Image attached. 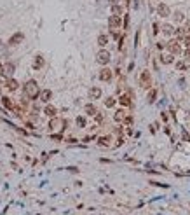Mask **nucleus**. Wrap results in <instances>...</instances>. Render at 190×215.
I'll list each match as a JSON object with an SVG mask.
<instances>
[{"label": "nucleus", "instance_id": "4468645a", "mask_svg": "<svg viewBox=\"0 0 190 215\" xmlns=\"http://www.w3.org/2000/svg\"><path fill=\"white\" fill-rule=\"evenodd\" d=\"M161 30H162V33H164L166 37H175V26H173V25H168V23H166V25L161 26Z\"/></svg>", "mask_w": 190, "mask_h": 215}, {"label": "nucleus", "instance_id": "393cba45", "mask_svg": "<svg viewBox=\"0 0 190 215\" xmlns=\"http://www.w3.org/2000/svg\"><path fill=\"white\" fill-rule=\"evenodd\" d=\"M110 137L108 135H105V137H100L98 138V145H101V147H106V145H110Z\"/></svg>", "mask_w": 190, "mask_h": 215}, {"label": "nucleus", "instance_id": "cd10ccee", "mask_svg": "<svg viewBox=\"0 0 190 215\" xmlns=\"http://www.w3.org/2000/svg\"><path fill=\"white\" fill-rule=\"evenodd\" d=\"M185 35H187V33H185V30H183V28H175V37H178L176 40H182Z\"/></svg>", "mask_w": 190, "mask_h": 215}, {"label": "nucleus", "instance_id": "37998d69", "mask_svg": "<svg viewBox=\"0 0 190 215\" xmlns=\"http://www.w3.org/2000/svg\"><path fill=\"white\" fill-rule=\"evenodd\" d=\"M98 2H101V4H103V2H110V0H98Z\"/></svg>", "mask_w": 190, "mask_h": 215}, {"label": "nucleus", "instance_id": "dca6fc26", "mask_svg": "<svg viewBox=\"0 0 190 215\" xmlns=\"http://www.w3.org/2000/svg\"><path fill=\"white\" fill-rule=\"evenodd\" d=\"M119 103H120L122 107H133V98L126 93V95H122V96L119 98Z\"/></svg>", "mask_w": 190, "mask_h": 215}, {"label": "nucleus", "instance_id": "5701e85b", "mask_svg": "<svg viewBox=\"0 0 190 215\" xmlns=\"http://www.w3.org/2000/svg\"><path fill=\"white\" fill-rule=\"evenodd\" d=\"M173 61H175L173 54H162V56H161V63H162V65H171Z\"/></svg>", "mask_w": 190, "mask_h": 215}, {"label": "nucleus", "instance_id": "412c9836", "mask_svg": "<svg viewBox=\"0 0 190 215\" xmlns=\"http://www.w3.org/2000/svg\"><path fill=\"white\" fill-rule=\"evenodd\" d=\"M155 98H157V89H155V88H150V89H148V95H147V102H148V103H154Z\"/></svg>", "mask_w": 190, "mask_h": 215}, {"label": "nucleus", "instance_id": "473e14b6", "mask_svg": "<svg viewBox=\"0 0 190 215\" xmlns=\"http://www.w3.org/2000/svg\"><path fill=\"white\" fill-rule=\"evenodd\" d=\"M183 58H185V61H190V47H187V49H185Z\"/></svg>", "mask_w": 190, "mask_h": 215}, {"label": "nucleus", "instance_id": "b1692460", "mask_svg": "<svg viewBox=\"0 0 190 215\" xmlns=\"http://www.w3.org/2000/svg\"><path fill=\"white\" fill-rule=\"evenodd\" d=\"M0 100H2V105H3L5 109H9V110H12V109H14V103L10 102V98H9V96H2Z\"/></svg>", "mask_w": 190, "mask_h": 215}, {"label": "nucleus", "instance_id": "58836bf2", "mask_svg": "<svg viewBox=\"0 0 190 215\" xmlns=\"http://www.w3.org/2000/svg\"><path fill=\"white\" fill-rule=\"evenodd\" d=\"M115 133H117V135H122V128H120V126H117V128H115Z\"/></svg>", "mask_w": 190, "mask_h": 215}, {"label": "nucleus", "instance_id": "9d476101", "mask_svg": "<svg viewBox=\"0 0 190 215\" xmlns=\"http://www.w3.org/2000/svg\"><path fill=\"white\" fill-rule=\"evenodd\" d=\"M44 65H45V60H44V56H42V54H37V56L33 58V63H31L33 70H42V68H44Z\"/></svg>", "mask_w": 190, "mask_h": 215}, {"label": "nucleus", "instance_id": "aec40b11", "mask_svg": "<svg viewBox=\"0 0 190 215\" xmlns=\"http://www.w3.org/2000/svg\"><path fill=\"white\" fill-rule=\"evenodd\" d=\"M12 74H14V63H10V61H9V63H5V65H3V75L10 77Z\"/></svg>", "mask_w": 190, "mask_h": 215}, {"label": "nucleus", "instance_id": "e433bc0d", "mask_svg": "<svg viewBox=\"0 0 190 215\" xmlns=\"http://www.w3.org/2000/svg\"><path fill=\"white\" fill-rule=\"evenodd\" d=\"M129 26V14H126V19H124V28Z\"/></svg>", "mask_w": 190, "mask_h": 215}, {"label": "nucleus", "instance_id": "72a5a7b5", "mask_svg": "<svg viewBox=\"0 0 190 215\" xmlns=\"http://www.w3.org/2000/svg\"><path fill=\"white\" fill-rule=\"evenodd\" d=\"M183 23H185V26H183L185 33H190V19H189V21H183Z\"/></svg>", "mask_w": 190, "mask_h": 215}, {"label": "nucleus", "instance_id": "79ce46f5", "mask_svg": "<svg viewBox=\"0 0 190 215\" xmlns=\"http://www.w3.org/2000/svg\"><path fill=\"white\" fill-rule=\"evenodd\" d=\"M3 75V63H0V77Z\"/></svg>", "mask_w": 190, "mask_h": 215}, {"label": "nucleus", "instance_id": "20e7f679", "mask_svg": "<svg viewBox=\"0 0 190 215\" xmlns=\"http://www.w3.org/2000/svg\"><path fill=\"white\" fill-rule=\"evenodd\" d=\"M68 123L65 121V119H59V117H51V121H49V130L51 131H56V130H65V126H66Z\"/></svg>", "mask_w": 190, "mask_h": 215}, {"label": "nucleus", "instance_id": "a878e982", "mask_svg": "<svg viewBox=\"0 0 190 215\" xmlns=\"http://www.w3.org/2000/svg\"><path fill=\"white\" fill-rule=\"evenodd\" d=\"M115 103H117V100H115L113 96L105 98V107H106V109H113V107H115Z\"/></svg>", "mask_w": 190, "mask_h": 215}, {"label": "nucleus", "instance_id": "4be33fe9", "mask_svg": "<svg viewBox=\"0 0 190 215\" xmlns=\"http://www.w3.org/2000/svg\"><path fill=\"white\" fill-rule=\"evenodd\" d=\"M108 44V35H105V33H101V35H98V46L103 49L105 46Z\"/></svg>", "mask_w": 190, "mask_h": 215}, {"label": "nucleus", "instance_id": "c756f323", "mask_svg": "<svg viewBox=\"0 0 190 215\" xmlns=\"http://www.w3.org/2000/svg\"><path fill=\"white\" fill-rule=\"evenodd\" d=\"M133 123H134L133 116H131V114H127V116H126V119H124V124H126V126H133Z\"/></svg>", "mask_w": 190, "mask_h": 215}, {"label": "nucleus", "instance_id": "f257e3e1", "mask_svg": "<svg viewBox=\"0 0 190 215\" xmlns=\"http://www.w3.org/2000/svg\"><path fill=\"white\" fill-rule=\"evenodd\" d=\"M23 93H24V96H26L28 100H37L38 95H40V88H38L37 81H33V79L26 81L24 86H23Z\"/></svg>", "mask_w": 190, "mask_h": 215}, {"label": "nucleus", "instance_id": "423d86ee", "mask_svg": "<svg viewBox=\"0 0 190 215\" xmlns=\"http://www.w3.org/2000/svg\"><path fill=\"white\" fill-rule=\"evenodd\" d=\"M120 26H122V16L112 14V16L108 18V28H110V30H120Z\"/></svg>", "mask_w": 190, "mask_h": 215}, {"label": "nucleus", "instance_id": "ddd939ff", "mask_svg": "<svg viewBox=\"0 0 190 215\" xmlns=\"http://www.w3.org/2000/svg\"><path fill=\"white\" fill-rule=\"evenodd\" d=\"M44 114H45L47 117H56V116H58V109H56L54 105L47 103V105L44 107Z\"/></svg>", "mask_w": 190, "mask_h": 215}, {"label": "nucleus", "instance_id": "bb28decb", "mask_svg": "<svg viewBox=\"0 0 190 215\" xmlns=\"http://www.w3.org/2000/svg\"><path fill=\"white\" fill-rule=\"evenodd\" d=\"M112 14L115 16H122V7L119 4H112Z\"/></svg>", "mask_w": 190, "mask_h": 215}, {"label": "nucleus", "instance_id": "f3484780", "mask_svg": "<svg viewBox=\"0 0 190 215\" xmlns=\"http://www.w3.org/2000/svg\"><path fill=\"white\" fill-rule=\"evenodd\" d=\"M169 18H173L175 19V23H183L185 21V14H183V11H175V14L171 12V16Z\"/></svg>", "mask_w": 190, "mask_h": 215}, {"label": "nucleus", "instance_id": "2f4dec72", "mask_svg": "<svg viewBox=\"0 0 190 215\" xmlns=\"http://www.w3.org/2000/svg\"><path fill=\"white\" fill-rule=\"evenodd\" d=\"M178 70H187V63L185 61H176V65H175Z\"/></svg>", "mask_w": 190, "mask_h": 215}, {"label": "nucleus", "instance_id": "7ed1b4c3", "mask_svg": "<svg viewBox=\"0 0 190 215\" xmlns=\"http://www.w3.org/2000/svg\"><path fill=\"white\" fill-rule=\"evenodd\" d=\"M140 86H141L143 89H150V88H152V75H150L148 70H143V72L140 74Z\"/></svg>", "mask_w": 190, "mask_h": 215}, {"label": "nucleus", "instance_id": "a19ab883", "mask_svg": "<svg viewBox=\"0 0 190 215\" xmlns=\"http://www.w3.org/2000/svg\"><path fill=\"white\" fill-rule=\"evenodd\" d=\"M68 170H70V172H72V173H77V172H79V170H77V168H75V166H72V168H68Z\"/></svg>", "mask_w": 190, "mask_h": 215}, {"label": "nucleus", "instance_id": "4c0bfd02", "mask_svg": "<svg viewBox=\"0 0 190 215\" xmlns=\"http://www.w3.org/2000/svg\"><path fill=\"white\" fill-rule=\"evenodd\" d=\"M94 117H96V121H98V123H101V121H103V116H101V114H96Z\"/></svg>", "mask_w": 190, "mask_h": 215}, {"label": "nucleus", "instance_id": "7c9ffc66", "mask_svg": "<svg viewBox=\"0 0 190 215\" xmlns=\"http://www.w3.org/2000/svg\"><path fill=\"white\" fill-rule=\"evenodd\" d=\"M182 44H183L185 47H190V33H187V35L182 39Z\"/></svg>", "mask_w": 190, "mask_h": 215}, {"label": "nucleus", "instance_id": "39448f33", "mask_svg": "<svg viewBox=\"0 0 190 215\" xmlns=\"http://www.w3.org/2000/svg\"><path fill=\"white\" fill-rule=\"evenodd\" d=\"M166 49H168V51H169V54H173V56L182 54V46H180V40H176V39L169 40V42L166 44Z\"/></svg>", "mask_w": 190, "mask_h": 215}, {"label": "nucleus", "instance_id": "6e6552de", "mask_svg": "<svg viewBox=\"0 0 190 215\" xmlns=\"http://www.w3.org/2000/svg\"><path fill=\"white\" fill-rule=\"evenodd\" d=\"M98 77H100V81H101V82H110V81H112V77H113V72H112L108 67H103V68L100 70Z\"/></svg>", "mask_w": 190, "mask_h": 215}, {"label": "nucleus", "instance_id": "c9c22d12", "mask_svg": "<svg viewBox=\"0 0 190 215\" xmlns=\"http://www.w3.org/2000/svg\"><path fill=\"white\" fill-rule=\"evenodd\" d=\"M159 30H161V26H159V23H154V33H155V35L159 33Z\"/></svg>", "mask_w": 190, "mask_h": 215}, {"label": "nucleus", "instance_id": "a211bd4d", "mask_svg": "<svg viewBox=\"0 0 190 215\" xmlns=\"http://www.w3.org/2000/svg\"><path fill=\"white\" fill-rule=\"evenodd\" d=\"M126 116H127V112L124 110V109H119L115 114H113V119L117 121V123H124V119H126Z\"/></svg>", "mask_w": 190, "mask_h": 215}, {"label": "nucleus", "instance_id": "f8f14e48", "mask_svg": "<svg viewBox=\"0 0 190 215\" xmlns=\"http://www.w3.org/2000/svg\"><path fill=\"white\" fill-rule=\"evenodd\" d=\"M38 98H40V102H42V103H49V102H51V98H52V91H51V89H44V91H40Z\"/></svg>", "mask_w": 190, "mask_h": 215}, {"label": "nucleus", "instance_id": "f03ea898", "mask_svg": "<svg viewBox=\"0 0 190 215\" xmlns=\"http://www.w3.org/2000/svg\"><path fill=\"white\" fill-rule=\"evenodd\" d=\"M110 60H112L110 51H106V49H100V51H98V54H96V61H98L100 65L106 67V65L110 63Z\"/></svg>", "mask_w": 190, "mask_h": 215}, {"label": "nucleus", "instance_id": "f704fd0d", "mask_svg": "<svg viewBox=\"0 0 190 215\" xmlns=\"http://www.w3.org/2000/svg\"><path fill=\"white\" fill-rule=\"evenodd\" d=\"M157 49H159V51L166 49V42H162V40H161V42H157Z\"/></svg>", "mask_w": 190, "mask_h": 215}, {"label": "nucleus", "instance_id": "2eb2a0df", "mask_svg": "<svg viewBox=\"0 0 190 215\" xmlns=\"http://www.w3.org/2000/svg\"><path fill=\"white\" fill-rule=\"evenodd\" d=\"M5 88H7L9 91H16V89L19 88V82H17L16 79H12V77H9V79L5 81Z\"/></svg>", "mask_w": 190, "mask_h": 215}, {"label": "nucleus", "instance_id": "6ab92c4d", "mask_svg": "<svg viewBox=\"0 0 190 215\" xmlns=\"http://www.w3.org/2000/svg\"><path fill=\"white\" fill-rule=\"evenodd\" d=\"M84 112H86V116H96V114H98V109H96L93 103H87V105L84 107Z\"/></svg>", "mask_w": 190, "mask_h": 215}, {"label": "nucleus", "instance_id": "9b49d317", "mask_svg": "<svg viewBox=\"0 0 190 215\" xmlns=\"http://www.w3.org/2000/svg\"><path fill=\"white\" fill-rule=\"evenodd\" d=\"M101 95H103V91H101L100 86H93V88L89 89V98H91V100H100Z\"/></svg>", "mask_w": 190, "mask_h": 215}, {"label": "nucleus", "instance_id": "0eeeda50", "mask_svg": "<svg viewBox=\"0 0 190 215\" xmlns=\"http://www.w3.org/2000/svg\"><path fill=\"white\" fill-rule=\"evenodd\" d=\"M171 7L168 5V4H164V2H159V5H157V14L161 16V18H169L171 16Z\"/></svg>", "mask_w": 190, "mask_h": 215}, {"label": "nucleus", "instance_id": "c85d7f7f", "mask_svg": "<svg viewBox=\"0 0 190 215\" xmlns=\"http://www.w3.org/2000/svg\"><path fill=\"white\" fill-rule=\"evenodd\" d=\"M75 123H77V126H79V128H86V117H84V116H79Z\"/></svg>", "mask_w": 190, "mask_h": 215}, {"label": "nucleus", "instance_id": "1a4fd4ad", "mask_svg": "<svg viewBox=\"0 0 190 215\" xmlns=\"http://www.w3.org/2000/svg\"><path fill=\"white\" fill-rule=\"evenodd\" d=\"M24 40V33L23 32H16L10 39H9V46H17V44H21Z\"/></svg>", "mask_w": 190, "mask_h": 215}, {"label": "nucleus", "instance_id": "ea45409f", "mask_svg": "<svg viewBox=\"0 0 190 215\" xmlns=\"http://www.w3.org/2000/svg\"><path fill=\"white\" fill-rule=\"evenodd\" d=\"M52 138H54V140H61V138H63V135H52Z\"/></svg>", "mask_w": 190, "mask_h": 215}]
</instances>
